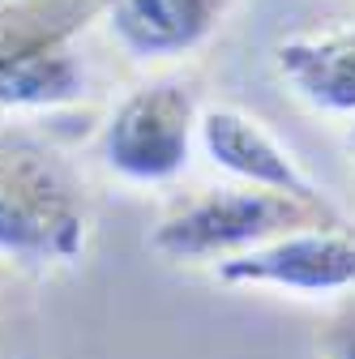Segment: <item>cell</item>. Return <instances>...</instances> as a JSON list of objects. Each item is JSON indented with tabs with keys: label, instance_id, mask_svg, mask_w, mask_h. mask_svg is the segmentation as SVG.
<instances>
[{
	"label": "cell",
	"instance_id": "6",
	"mask_svg": "<svg viewBox=\"0 0 355 359\" xmlns=\"http://www.w3.org/2000/svg\"><path fill=\"white\" fill-rule=\"evenodd\" d=\"M274 65L313 111L355 116V26L291 34L274 48Z\"/></svg>",
	"mask_w": 355,
	"mask_h": 359
},
{
	"label": "cell",
	"instance_id": "8",
	"mask_svg": "<svg viewBox=\"0 0 355 359\" xmlns=\"http://www.w3.org/2000/svg\"><path fill=\"white\" fill-rule=\"evenodd\" d=\"M86 95V69L65 48H26L0 56V107H65Z\"/></svg>",
	"mask_w": 355,
	"mask_h": 359
},
{
	"label": "cell",
	"instance_id": "4",
	"mask_svg": "<svg viewBox=\"0 0 355 359\" xmlns=\"http://www.w3.org/2000/svg\"><path fill=\"white\" fill-rule=\"evenodd\" d=\"M214 278L227 287H270L287 295L355 291V227L342 218L295 227L248 252L214 261Z\"/></svg>",
	"mask_w": 355,
	"mask_h": 359
},
{
	"label": "cell",
	"instance_id": "3",
	"mask_svg": "<svg viewBox=\"0 0 355 359\" xmlns=\"http://www.w3.org/2000/svg\"><path fill=\"white\" fill-rule=\"evenodd\" d=\"M197 99L193 90L175 86V81H154L142 86L116 107V116L103 128V163L133 180V184H167L175 180L197 142Z\"/></svg>",
	"mask_w": 355,
	"mask_h": 359
},
{
	"label": "cell",
	"instance_id": "9",
	"mask_svg": "<svg viewBox=\"0 0 355 359\" xmlns=\"http://www.w3.org/2000/svg\"><path fill=\"white\" fill-rule=\"evenodd\" d=\"M326 359H355V317H342L326 334Z\"/></svg>",
	"mask_w": 355,
	"mask_h": 359
},
{
	"label": "cell",
	"instance_id": "10",
	"mask_svg": "<svg viewBox=\"0 0 355 359\" xmlns=\"http://www.w3.org/2000/svg\"><path fill=\"white\" fill-rule=\"evenodd\" d=\"M351 150H355V128H351Z\"/></svg>",
	"mask_w": 355,
	"mask_h": 359
},
{
	"label": "cell",
	"instance_id": "5",
	"mask_svg": "<svg viewBox=\"0 0 355 359\" xmlns=\"http://www.w3.org/2000/svg\"><path fill=\"white\" fill-rule=\"evenodd\" d=\"M197 142H201L206 158L218 171H227L232 180H240V184L330 205L326 189L300 167V158L257 116H248L240 107H206L197 120Z\"/></svg>",
	"mask_w": 355,
	"mask_h": 359
},
{
	"label": "cell",
	"instance_id": "7",
	"mask_svg": "<svg viewBox=\"0 0 355 359\" xmlns=\"http://www.w3.org/2000/svg\"><path fill=\"white\" fill-rule=\"evenodd\" d=\"M227 0H112V34L138 60L185 56L223 22Z\"/></svg>",
	"mask_w": 355,
	"mask_h": 359
},
{
	"label": "cell",
	"instance_id": "2",
	"mask_svg": "<svg viewBox=\"0 0 355 359\" xmlns=\"http://www.w3.org/2000/svg\"><path fill=\"white\" fill-rule=\"evenodd\" d=\"M330 218H338L334 205L300 201L291 193H270L253 184L210 189L185 201L175 214H167L150 231V248L167 261H227L274 236L330 222Z\"/></svg>",
	"mask_w": 355,
	"mask_h": 359
},
{
	"label": "cell",
	"instance_id": "1",
	"mask_svg": "<svg viewBox=\"0 0 355 359\" xmlns=\"http://www.w3.org/2000/svg\"><path fill=\"white\" fill-rule=\"evenodd\" d=\"M86 252V201L60 163L0 146V257L26 269L73 265Z\"/></svg>",
	"mask_w": 355,
	"mask_h": 359
}]
</instances>
